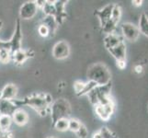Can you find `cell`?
Here are the masks:
<instances>
[{
  "instance_id": "1",
  "label": "cell",
  "mask_w": 148,
  "mask_h": 138,
  "mask_svg": "<svg viewBox=\"0 0 148 138\" xmlns=\"http://www.w3.org/2000/svg\"><path fill=\"white\" fill-rule=\"evenodd\" d=\"M13 101L18 108L24 105L29 106L30 108H32L42 117L50 114V106H48L46 101H45L44 93L32 94L28 97H25L23 100H14Z\"/></svg>"
},
{
  "instance_id": "2",
  "label": "cell",
  "mask_w": 148,
  "mask_h": 138,
  "mask_svg": "<svg viewBox=\"0 0 148 138\" xmlns=\"http://www.w3.org/2000/svg\"><path fill=\"white\" fill-rule=\"evenodd\" d=\"M86 76H88V80L97 83L98 86H105L110 83V72L109 68L103 64L97 63L90 65L88 69Z\"/></svg>"
},
{
  "instance_id": "3",
  "label": "cell",
  "mask_w": 148,
  "mask_h": 138,
  "mask_svg": "<svg viewBox=\"0 0 148 138\" xmlns=\"http://www.w3.org/2000/svg\"><path fill=\"white\" fill-rule=\"evenodd\" d=\"M71 113V106L69 102L64 99H58L53 102L50 107V114L53 121V124L54 122L62 118H67Z\"/></svg>"
},
{
  "instance_id": "4",
  "label": "cell",
  "mask_w": 148,
  "mask_h": 138,
  "mask_svg": "<svg viewBox=\"0 0 148 138\" xmlns=\"http://www.w3.org/2000/svg\"><path fill=\"white\" fill-rule=\"evenodd\" d=\"M10 45V51L11 54L17 52L19 49H21V43H22V30L21 24H20V19L16 20V27H15L14 33L11 39L8 41Z\"/></svg>"
},
{
  "instance_id": "5",
  "label": "cell",
  "mask_w": 148,
  "mask_h": 138,
  "mask_svg": "<svg viewBox=\"0 0 148 138\" xmlns=\"http://www.w3.org/2000/svg\"><path fill=\"white\" fill-rule=\"evenodd\" d=\"M70 54V46L68 43L60 41L56 43L53 47V56L57 60H64Z\"/></svg>"
},
{
  "instance_id": "6",
  "label": "cell",
  "mask_w": 148,
  "mask_h": 138,
  "mask_svg": "<svg viewBox=\"0 0 148 138\" xmlns=\"http://www.w3.org/2000/svg\"><path fill=\"white\" fill-rule=\"evenodd\" d=\"M38 11V8L34 1H27L21 5L19 8L20 19H32Z\"/></svg>"
},
{
  "instance_id": "7",
  "label": "cell",
  "mask_w": 148,
  "mask_h": 138,
  "mask_svg": "<svg viewBox=\"0 0 148 138\" xmlns=\"http://www.w3.org/2000/svg\"><path fill=\"white\" fill-rule=\"evenodd\" d=\"M121 33L123 38L127 39L128 41H131V42H134L139 37V29L138 27H136L134 24L127 22V23H123L121 25Z\"/></svg>"
},
{
  "instance_id": "8",
  "label": "cell",
  "mask_w": 148,
  "mask_h": 138,
  "mask_svg": "<svg viewBox=\"0 0 148 138\" xmlns=\"http://www.w3.org/2000/svg\"><path fill=\"white\" fill-rule=\"evenodd\" d=\"M34 56V52L32 50H25V49H19L17 52L12 54V61L17 65H23L28 59L32 58Z\"/></svg>"
},
{
  "instance_id": "9",
  "label": "cell",
  "mask_w": 148,
  "mask_h": 138,
  "mask_svg": "<svg viewBox=\"0 0 148 138\" xmlns=\"http://www.w3.org/2000/svg\"><path fill=\"white\" fill-rule=\"evenodd\" d=\"M67 1H63V0H55L54 7H55V15L54 19L56 20V23L58 24V26L61 24H63L64 20L67 17V14L65 11V5Z\"/></svg>"
},
{
  "instance_id": "10",
  "label": "cell",
  "mask_w": 148,
  "mask_h": 138,
  "mask_svg": "<svg viewBox=\"0 0 148 138\" xmlns=\"http://www.w3.org/2000/svg\"><path fill=\"white\" fill-rule=\"evenodd\" d=\"M113 6H114V4H109V5H107V6H105L104 8H102L101 9L96 10L94 12L95 16H97L99 19V23L101 27H103L110 19L111 11H112V8H113Z\"/></svg>"
},
{
  "instance_id": "11",
  "label": "cell",
  "mask_w": 148,
  "mask_h": 138,
  "mask_svg": "<svg viewBox=\"0 0 148 138\" xmlns=\"http://www.w3.org/2000/svg\"><path fill=\"white\" fill-rule=\"evenodd\" d=\"M18 107L14 103L13 100H0V115H9L12 116Z\"/></svg>"
},
{
  "instance_id": "12",
  "label": "cell",
  "mask_w": 148,
  "mask_h": 138,
  "mask_svg": "<svg viewBox=\"0 0 148 138\" xmlns=\"http://www.w3.org/2000/svg\"><path fill=\"white\" fill-rule=\"evenodd\" d=\"M12 120L13 122H15L18 126H24L28 124L29 122V115L23 109L18 108L15 111V112L12 114Z\"/></svg>"
},
{
  "instance_id": "13",
  "label": "cell",
  "mask_w": 148,
  "mask_h": 138,
  "mask_svg": "<svg viewBox=\"0 0 148 138\" xmlns=\"http://www.w3.org/2000/svg\"><path fill=\"white\" fill-rule=\"evenodd\" d=\"M122 40H123V38L119 34H116V33L108 34V35H106V37L104 38V46L108 50L112 49V48H114L115 46L123 43Z\"/></svg>"
},
{
  "instance_id": "14",
  "label": "cell",
  "mask_w": 148,
  "mask_h": 138,
  "mask_svg": "<svg viewBox=\"0 0 148 138\" xmlns=\"http://www.w3.org/2000/svg\"><path fill=\"white\" fill-rule=\"evenodd\" d=\"M2 92V99L8 100H14L18 94V88L14 84H7L1 89Z\"/></svg>"
},
{
  "instance_id": "15",
  "label": "cell",
  "mask_w": 148,
  "mask_h": 138,
  "mask_svg": "<svg viewBox=\"0 0 148 138\" xmlns=\"http://www.w3.org/2000/svg\"><path fill=\"white\" fill-rule=\"evenodd\" d=\"M109 52L116 59V61H118V60H125L126 46H125V44L123 43H121L119 45L115 46L114 48L110 49Z\"/></svg>"
},
{
  "instance_id": "16",
  "label": "cell",
  "mask_w": 148,
  "mask_h": 138,
  "mask_svg": "<svg viewBox=\"0 0 148 138\" xmlns=\"http://www.w3.org/2000/svg\"><path fill=\"white\" fill-rule=\"evenodd\" d=\"M43 25H45L50 30V34H52L53 36L54 35L55 32H56V29L58 27V24L56 23V20L54 19V17H51V16H45L44 19L42 20V23Z\"/></svg>"
},
{
  "instance_id": "17",
  "label": "cell",
  "mask_w": 148,
  "mask_h": 138,
  "mask_svg": "<svg viewBox=\"0 0 148 138\" xmlns=\"http://www.w3.org/2000/svg\"><path fill=\"white\" fill-rule=\"evenodd\" d=\"M13 122L12 117L9 115H0V131H9Z\"/></svg>"
},
{
  "instance_id": "18",
  "label": "cell",
  "mask_w": 148,
  "mask_h": 138,
  "mask_svg": "<svg viewBox=\"0 0 148 138\" xmlns=\"http://www.w3.org/2000/svg\"><path fill=\"white\" fill-rule=\"evenodd\" d=\"M139 32L148 37V16L146 14H142L139 21Z\"/></svg>"
},
{
  "instance_id": "19",
  "label": "cell",
  "mask_w": 148,
  "mask_h": 138,
  "mask_svg": "<svg viewBox=\"0 0 148 138\" xmlns=\"http://www.w3.org/2000/svg\"><path fill=\"white\" fill-rule=\"evenodd\" d=\"M68 122L69 119L67 118H62L56 121L53 124L54 128L59 132H65L68 130Z\"/></svg>"
},
{
  "instance_id": "20",
  "label": "cell",
  "mask_w": 148,
  "mask_h": 138,
  "mask_svg": "<svg viewBox=\"0 0 148 138\" xmlns=\"http://www.w3.org/2000/svg\"><path fill=\"white\" fill-rule=\"evenodd\" d=\"M55 1H46L44 7L42 8V11L45 14V16H51L54 17L55 15V7H54Z\"/></svg>"
},
{
  "instance_id": "21",
  "label": "cell",
  "mask_w": 148,
  "mask_h": 138,
  "mask_svg": "<svg viewBox=\"0 0 148 138\" xmlns=\"http://www.w3.org/2000/svg\"><path fill=\"white\" fill-rule=\"evenodd\" d=\"M12 59V54L9 49H1L0 50V63L8 64Z\"/></svg>"
},
{
  "instance_id": "22",
  "label": "cell",
  "mask_w": 148,
  "mask_h": 138,
  "mask_svg": "<svg viewBox=\"0 0 148 138\" xmlns=\"http://www.w3.org/2000/svg\"><path fill=\"white\" fill-rule=\"evenodd\" d=\"M117 22L113 21L112 19H110L108 22H107L103 27L102 28V32L104 33H106L107 35L108 34H111V33H114V30H116L117 28Z\"/></svg>"
},
{
  "instance_id": "23",
  "label": "cell",
  "mask_w": 148,
  "mask_h": 138,
  "mask_svg": "<svg viewBox=\"0 0 148 138\" xmlns=\"http://www.w3.org/2000/svg\"><path fill=\"white\" fill-rule=\"evenodd\" d=\"M95 111H96V114L103 121H108L110 118V116L106 112L105 109L103 108V106L100 104H98L95 106Z\"/></svg>"
},
{
  "instance_id": "24",
  "label": "cell",
  "mask_w": 148,
  "mask_h": 138,
  "mask_svg": "<svg viewBox=\"0 0 148 138\" xmlns=\"http://www.w3.org/2000/svg\"><path fill=\"white\" fill-rule=\"evenodd\" d=\"M121 17V8L119 5H116L114 4L113 8H112V11H111V17L110 19H112L113 21L118 23L120 21V19Z\"/></svg>"
},
{
  "instance_id": "25",
  "label": "cell",
  "mask_w": 148,
  "mask_h": 138,
  "mask_svg": "<svg viewBox=\"0 0 148 138\" xmlns=\"http://www.w3.org/2000/svg\"><path fill=\"white\" fill-rule=\"evenodd\" d=\"M96 87H98L97 83L93 82V81H90L88 80V82L85 83V87H84V89L83 91L81 92V93L78 95V96H84V95H88L91 90H93Z\"/></svg>"
},
{
  "instance_id": "26",
  "label": "cell",
  "mask_w": 148,
  "mask_h": 138,
  "mask_svg": "<svg viewBox=\"0 0 148 138\" xmlns=\"http://www.w3.org/2000/svg\"><path fill=\"white\" fill-rule=\"evenodd\" d=\"M81 122L76 120L75 118H70L69 119V122H68V130L73 132V133H75L76 131H77L79 129V127L81 126Z\"/></svg>"
},
{
  "instance_id": "27",
  "label": "cell",
  "mask_w": 148,
  "mask_h": 138,
  "mask_svg": "<svg viewBox=\"0 0 148 138\" xmlns=\"http://www.w3.org/2000/svg\"><path fill=\"white\" fill-rule=\"evenodd\" d=\"M75 134L76 136H77V138H86L88 135V131L84 124H81L79 129L76 131Z\"/></svg>"
},
{
  "instance_id": "28",
  "label": "cell",
  "mask_w": 148,
  "mask_h": 138,
  "mask_svg": "<svg viewBox=\"0 0 148 138\" xmlns=\"http://www.w3.org/2000/svg\"><path fill=\"white\" fill-rule=\"evenodd\" d=\"M99 132L102 138H116L115 135L110 129L107 128V127H102Z\"/></svg>"
},
{
  "instance_id": "29",
  "label": "cell",
  "mask_w": 148,
  "mask_h": 138,
  "mask_svg": "<svg viewBox=\"0 0 148 138\" xmlns=\"http://www.w3.org/2000/svg\"><path fill=\"white\" fill-rule=\"evenodd\" d=\"M38 32H39V34L40 35V36L44 37V38L48 37L49 35H50V30H49V29L46 26H45V25H43V24H40V26H39V28H38Z\"/></svg>"
},
{
  "instance_id": "30",
  "label": "cell",
  "mask_w": 148,
  "mask_h": 138,
  "mask_svg": "<svg viewBox=\"0 0 148 138\" xmlns=\"http://www.w3.org/2000/svg\"><path fill=\"white\" fill-rule=\"evenodd\" d=\"M84 87H85V83L84 82H81V81H75L74 83V90L77 96L83 91L84 89Z\"/></svg>"
},
{
  "instance_id": "31",
  "label": "cell",
  "mask_w": 148,
  "mask_h": 138,
  "mask_svg": "<svg viewBox=\"0 0 148 138\" xmlns=\"http://www.w3.org/2000/svg\"><path fill=\"white\" fill-rule=\"evenodd\" d=\"M102 106H103V108L105 109L107 113H108L110 116H111L112 113H113V111H114V103H113V101H110V102H109V103L104 104Z\"/></svg>"
},
{
  "instance_id": "32",
  "label": "cell",
  "mask_w": 148,
  "mask_h": 138,
  "mask_svg": "<svg viewBox=\"0 0 148 138\" xmlns=\"http://www.w3.org/2000/svg\"><path fill=\"white\" fill-rule=\"evenodd\" d=\"M0 138H13V135L10 131H0Z\"/></svg>"
},
{
  "instance_id": "33",
  "label": "cell",
  "mask_w": 148,
  "mask_h": 138,
  "mask_svg": "<svg viewBox=\"0 0 148 138\" xmlns=\"http://www.w3.org/2000/svg\"><path fill=\"white\" fill-rule=\"evenodd\" d=\"M4 48L9 49V50H10V45H9L8 41V42H4V41H1V40H0V50H1V49H4Z\"/></svg>"
},
{
  "instance_id": "34",
  "label": "cell",
  "mask_w": 148,
  "mask_h": 138,
  "mask_svg": "<svg viewBox=\"0 0 148 138\" xmlns=\"http://www.w3.org/2000/svg\"><path fill=\"white\" fill-rule=\"evenodd\" d=\"M116 62H117V66H118L120 69L125 68V66H126L125 60H118V61H116Z\"/></svg>"
},
{
  "instance_id": "35",
  "label": "cell",
  "mask_w": 148,
  "mask_h": 138,
  "mask_svg": "<svg viewBox=\"0 0 148 138\" xmlns=\"http://www.w3.org/2000/svg\"><path fill=\"white\" fill-rule=\"evenodd\" d=\"M35 2V4H36V6H37V8H38V9L39 8H40V9H42V8L44 7V5H45V0H37V1H34Z\"/></svg>"
},
{
  "instance_id": "36",
  "label": "cell",
  "mask_w": 148,
  "mask_h": 138,
  "mask_svg": "<svg viewBox=\"0 0 148 138\" xmlns=\"http://www.w3.org/2000/svg\"><path fill=\"white\" fill-rule=\"evenodd\" d=\"M134 71H135V73L137 74H141L143 73V66L138 65H136L135 67H134Z\"/></svg>"
},
{
  "instance_id": "37",
  "label": "cell",
  "mask_w": 148,
  "mask_h": 138,
  "mask_svg": "<svg viewBox=\"0 0 148 138\" xmlns=\"http://www.w3.org/2000/svg\"><path fill=\"white\" fill-rule=\"evenodd\" d=\"M132 3L135 7H140V6H142L143 1H141V0H134V1H132Z\"/></svg>"
},
{
  "instance_id": "38",
  "label": "cell",
  "mask_w": 148,
  "mask_h": 138,
  "mask_svg": "<svg viewBox=\"0 0 148 138\" xmlns=\"http://www.w3.org/2000/svg\"><path fill=\"white\" fill-rule=\"evenodd\" d=\"M93 138H102V137H101V135L99 134V132H98V133H96V134L94 135Z\"/></svg>"
},
{
  "instance_id": "39",
  "label": "cell",
  "mask_w": 148,
  "mask_h": 138,
  "mask_svg": "<svg viewBox=\"0 0 148 138\" xmlns=\"http://www.w3.org/2000/svg\"><path fill=\"white\" fill-rule=\"evenodd\" d=\"M2 26H3V21L2 20H0V30L2 29Z\"/></svg>"
},
{
  "instance_id": "40",
  "label": "cell",
  "mask_w": 148,
  "mask_h": 138,
  "mask_svg": "<svg viewBox=\"0 0 148 138\" xmlns=\"http://www.w3.org/2000/svg\"><path fill=\"white\" fill-rule=\"evenodd\" d=\"M0 100H2V92H1V89H0Z\"/></svg>"
},
{
  "instance_id": "41",
  "label": "cell",
  "mask_w": 148,
  "mask_h": 138,
  "mask_svg": "<svg viewBox=\"0 0 148 138\" xmlns=\"http://www.w3.org/2000/svg\"><path fill=\"white\" fill-rule=\"evenodd\" d=\"M46 138H57V137H55V136H48Z\"/></svg>"
}]
</instances>
